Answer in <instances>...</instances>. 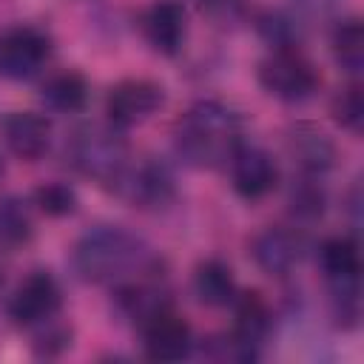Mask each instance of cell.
I'll return each mask as SVG.
<instances>
[{
  "instance_id": "6da1fadb",
  "label": "cell",
  "mask_w": 364,
  "mask_h": 364,
  "mask_svg": "<svg viewBox=\"0 0 364 364\" xmlns=\"http://www.w3.org/2000/svg\"><path fill=\"white\" fill-rule=\"evenodd\" d=\"M151 264L154 259L148 245L119 225L85 230L71 250V267L88 284H122L139 273H148Z\"/></svg>"
},
{
  "instance_id": "7a4b0ae2",
  "label": "cell",
  "mask_w": 364,
  "mask_h": 364,
  "mask_svg": "<svg viewBox=\"0 0 364 364\" xmlns=\"http://www.w3.org/2000/svg\"><path fill=\"white\" fill-rule=\"evenodd\" d=\"M242 142L239 114L219 100L193 102L173 131V148L191 168H216L230 159Z\"/></svg>"
},
{
  "instance_id": "3957f363",
  "label": "cell",
  "mask_w": 364,
  "mask_h": 364,
  "mask_svg": "<svg viewBox=\"0 0 364 364\" xmlns=\"http://www.w3.org/2000/svg\"><path fill=\"white\" fill-rule=\"evenodd\" d=\"M65 154L77 173H82L94 182H102V185H111L131 159L128 139H125L122 128H117L111 122L80 125L71 134Z\"/></svg>"
},
{
  "instance_id": "277c9868",
  "label": "cell",
  "mask_w": 364,
  "mask_h": 364,
  "mask_svg": "<svg viewBox=\"0 0 364 364\" xmlns=\"http://www.w3.org/2000/svg\"><path fill=\"white\" fill-rule=\"evenodd\" d=\"M318 264L333 293L336 318L344 324L358 321V293H361V253L358 242L350 236H333L318 247Z\"/></svg>"
},
{
  "instance_id": "5b68a950",
  "label": "cell",
  "mask_w": 364,
  "mask_h": 364,
  "mask_svg": "<svg viewBox=\"0 0 364 364\" xmlns=\"http://www.w3.org/2000/svg\"><path fill=\"white\" fill-rule=\"evenodd\" d=\"M256 77H259V85L282 102H304L321 85V77L313 68V63L301 57L296 48H279L267 54L259 63Z\"/></svg>"
},
{
  "instance_id": "8992f818",
  "label": "cell",
  "mask_w": 364,
  "mask_h": 364,
  "mask_svg": "<svg viewBox=\"0 0 364 364\" xmlns=\"http://www.w3.org/2000/svg\"><path fill=\"white\" fill-rule=\"evenodd\" d=\"M111 188L117 191L119 199H125L134 208H145V210L168 208L176 199V179L171 168L159 159H142V162L128 159V165L111 182Z\"/></svg>"
},
{
  "instance_id": "52a82bcc",
  "label": "cell",
  "mask_w": 364,
  "mask_h": 364,
  "mask_svg": "<svg viewBox=\"0 0 364 364\" xmlns=\"http://www.w3.org/2000/svg\"><path fill=\"white\" fill-rule=\"evenodd\" d=\"M51 57V40L34 26H14L0 31V77L31 80Z\"/></svg>"
},
{
  "instance_id": "ba28073f",
  "label": "cell",
  "mask_w": 364,
  "mask_h": 364,
  "mask_svg": "<svg viewBox=\"0 0 364 364\" xmlns=\"http://www.w3.org/2000/svg\"><path fill=\"white\" fill-rule=\"evenodd\" d=\"M60 307H63V290L57 279L48 270H34L11 293L9 316L20 327H43L51 318H57Z\"/></svg>"
},
{
  "instance_id": "9c48e42d",
  "label": "cell",
  "mask_w": 364,
  "mask_h": 364,
  "mask_svg": "<svg viewBox=\"0 0 364 364\" xmlns=\"http://www.w3.org/2000/svg\"><path fill=\"white\" fill-rule=\"evenodd\" d=\"M165 105V88L154 80H122L105 97L108 122L117 128H134L151 119Z\"/></svg>"
},
{
  "instance_id": "30bf717a",
  "label": "cell",
  "mask_w": 364,
  "mask_h": 364,
  "mask_svg": "<svg viewBox=\"0 0 364 364\" xmlns=\"http://www.w3.org/2000/svg\"><path fill=\"white\" fill-rule=\"evenodd\" d=\"M142 347L151 361H182L193 350V333L191 324L168 307L148 316L142 324Z\"/></svg>"
},
{
  "instance_id": "8fae6325",
  "label": "cell",
  "mask_w": 364,
  "mask_h": 364,
  "mask_svg": "<svg viewBox=\"0 0 364 364\" xmlns=\"http://www.w3.org/2000/svg\"><path fill=\"white\" fill-rule=\"evenodd\" d=\"M228 165H230L233 191L247 202H256V199L267 196L279 182L276 159L259 145L239 142V148L230 154Z\"/></svg>"
},
{
  "instance_id": "7c38bea8",
  "label": "cell",
  "mask_w": 364,
  "mask_h": 364,
  "mask_svg": "<svg viewBox=\"0 0 364 364\" xmlns=\"http://www.w3.org/2000/svg\"><path fill=\"white\" fill-rule=\"evenodd\" d=\"M253 262L270 276H287L304 259V236L290 228H264L250 242Z\"/></svg>"
},
{
  "instance_id": "4fadbf2b",
  "label": "cell",
  "mask_w": 364,
  "mask_h": 364,
  "mask_svg": "<svg viewBox=\"0 0 364 364\" xmlns=\"http://www.w3.org/2000/svg\"><path fill=\"white\" fill-rule=\"evenodd\" d=\"M145 40L154 46V51L165 57H176L188 37V14L179 0H156L145 17H142Z\"/></svg>"
},
{
  "instance_id": "5bb4252c",
  "label": "cell",
  "mask_w": 364,
  "mask_h": 364,
  "mask_svg": "<svg viewBox=\"0 0 364 364\" xmlns=\"http://www.w3.org/2000/svg\"><path fill=\"white\" fill-rule=\"evenodd\" d=\"M3 142L17 159L34 162L51 145V122L34 111H11L3 119Z\"/></svg>"
},
{
  "instance_id": "9a60e30c",
  "label": "cell",
  "mask_w": 364,
  "mask_h": 364,
  "mask_svg": "<svg viewBox=\"0 0 364 364\" xmlns=\"http://www.w3.org/2000/svg\"><path fill=\"white\" fill-rule=\"evenodd\" d=\"M287 145H290V154L293 159L299 162V168L310 176H321L330 165H333V156H336V148L333 142L313 125H296L293 134L287 136Z\"/></svg>"
},
{
  "instance_id": "2e32d148",
  "label": "cell",
  "mask_w": 364,
  "mask_h": 364,
  "mask_svg": "<svg viewBox=\"0 0 364 364\" xmlns=\"http://www.w3.org/2000/svg\"><path fill=\"white\" fill-rule=\"evenodd\" d=\"M193 293L205 307H225L236 299V279L233 270L222 259H205L193 270Z\"/></svg>"
},
{
  "instance_id": "e0dca14e",
  "label": "cell",
  "mask_w": 364,
  "mask_h": 364,
  "mask_svg": "<svg viewBox=\"0 0 364 364\" xmlns=\"http://www.w3.org/2000/svg\"><path fill=\"white\" fill-rule=\"evenodd\" d=\"M40 97L51 111L77 114L88 105V82L80 71H60L51 80H46Z\"/></svg>"
},
{
  "instance_id": "ac0fdd59",
  "label": "cell",
  "mask_w": 364,
  "mask_h": 364,
  "mask_svg": "<svg viewBox=\"0 0 364 364\" xmlns=\"http://www.w3.org/2000/svg\"><path fill=\"white\" fill-rule=\"evenodd\" d=\"M34 233L31 208L20 196H3L0 199V250L11 253L23 247Z\"/></svg>"
},
{
  "instance_id": "d6986e66",
  "label": "cell",
  "mask_w": 364,
  "mask_h": 364,
  "mask_svg": "<svg viewBox=\"0 0 364 364\" xmlns=\"http://www.w3.org/2000/svg\"><path fill=\"white\" fill-rule=\"evenodd\" d=\"M333 57L341 65V71H347L350 77L361 74V68H364V34H361V23L355 17L336 26V31H333Z\"/></svg>"
},
{
  "instance_id": "ffe728a7",
  "label": "cell",
  "mask_w": 364,
  "mask_h": 364,
  "mask_svg": "<svg viewBox=\"0 0 364 364\" xmlns=\"http://www.w3.org/2000/svg\"><path fill=\"white\" fill-rule=\"evenodd\" d=\"M256 28L264 37V43L273 46V51H279V48H296L299 40H301L299 23L290 14H284V11H264L256 20Z\"/></svg>"
},
{
  "instance_id": "44dd1931",
  "label": "cell",
  "mask_w": 364,
  "mask_h": 364,
  "mask_svg": "<svg viewBox=\"0 0 364 364\" xmlns=\"http://www.w3.org/2000/svg\"><path fill=\"white\" fill-rule=\"evenodd\" d=\"M34 205L46 213V216H68L77 210V191L68 182H46L34 191Z\"/></svg>"
},
{
  "instance_id": "7402d4cb",
  "label": "cell",
  "mask_w": 364,
  "mask_h": 364,
  "mask_svg": "<svg viewBox=\"0 0 364 364\" xmlns=\"http://www.w3.org/2000/svg\"><path fill=\"white\" fill-rule=\"evenodd\" d=\"M333 119L350 131V134H361L364 125V102H361V88L353 82L350 88H344L336 100H333Z\"/></svg>"
},
{
  "instance_id": "603a6c76",
  "label": "cell",
  "mask_w": 364,
  "mask_h": 364,
  "mask_svg": "<svg viewBox=\"0 0 364 364\" xmlns=\"http://www.w3.org/2000/svg\"><path fill=\"white\" fill-rule=\"evenodd\" d=\"M324 188L316 182V176H310L307 173V179H301L299 185H293V191H290V208H293V213L296 216H301V219H316V216H321V210H324Z\"/></svg>"
},
{
  "instance_id": "cb8c5ba5",
  "label": "cell",
  "mask_w": 364,
  "mask_h": 364,
  "mask_svg": "<svg viewBox=\"0 0 364 364\" xmlns=\"http://www.w3.org/2000/svg\"><path fill=\"white\" fill-rule=\"evenodd\" d=\"M202 11L213 23L228 26V23H236L245 17V0H202Z\"/></svg>"
},
{
  "instance_id": "d4e9b609",
  "label": "cell",
  "mask_w": 364,
  "mask_h": 364,
  "mask_svg": "<svg viewBox=\"0 0 364 364\" xmlns=\"http://www.w3.org/2000/svg\"><path fill=\"white\" fill-rule=\"evenodd\" d=\"M304 11H310V14H324V11H330L338 0H296Z\"/></svg>"
},
{
  "instance_id": "484cf974",
  "label": "cell",
  "mask_w": 364,
  "mask_h": 364,
  "mask_svg": "<svg viewBox=\"0 0 364 364\" xmlns=\"http://www.w3.org/2000/svg\"><path fill=\"white\" fill-rule=\"evenodd\" d=\"M0 176H3V159H0Z\"/></svg>"
}]
</instances>
